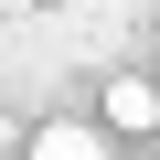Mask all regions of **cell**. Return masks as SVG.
Masks as SVG:
<instances>
[{
	"label": "cell",
	"mask_w": 160,
	"mask_h": 160,
	"mask_svg": "<svg viewBox=\"0 0 160 160\" xmlns=\"http://www.w3.org/2000/svg\"><path fill=\"white\" fill-rule=\"evenodd\" d=\"M32 160H107V128H86V118H43V128H32Z\"/></svg>",
	"instance_id": "1"
},
{
	"label": "cell",
	"mask_w": 160,
	"mask_h": 160,
	"mask_svg": "<svg viewBox=\"0 0 160 160\" xmlns=\"http://www.w3.org/2000/svg\"><path fill=\"white\" fill-rule=\"evenodd\" d=\"M107 128H160V86L149 75H118L107 86Z\"/></svg>",
	"instance_id": "2"
}]
</instances>
